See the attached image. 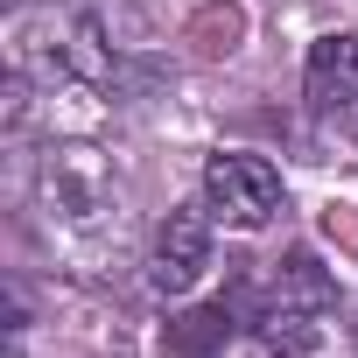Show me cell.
<instances>
[{
    "label": "cell",
    "mask_w": 358,
    "mask_h": 358,
    "mask_svg": "<svg viewBox=\"0 0 358 358\" xmlns=\"http://www.w3.org/2000/svg\"><path fill=\"white\" fill-rule=\"evenodd\" d=\"M204 211L232 232H260L281 211V169L267 155H211L204 162Z\"/></svg>",
    "instance_id": "6da1fadb"
},
{
    "label": "cell",
    "mask_w": 358,
    "mask_h": 358,
    "mask_svg": "<svg viewBox=\"0 0 358 358\" xmlns=\"http://www.w3.org/2000/svg\"><path fill=\"white\" fill-rule=\"evenodd\" d=\"M204 267H211V218H204L197 204H183V211H169V218L155 225V253H148V281H155L162 295H190V288L204 281Z\"/></svg>",
    "instance_id": "7a4b0ae2"
},
{
    "label": "cell",
    "mask_w": 358,
    "mask_h": 358,
    "mask_svg": "<svg viewBox=\"0 0 358 358\" xmlns=\"http://www.w3.org/2000/svg\"><path fill=\"white\" fill-rule=\"evenodd\" d=\"M43 204L64 218H99L113 204V169L99 162V148H50L43 162Z\"/></svg>",
    "instance_id": "3957f363"
},
{
    "label": "cell",
    "mask_w": 358,
    "mask_h": 358,
    "mask_svg": "<svg viewBox=\"0 0 358 358\" xmlns=\"http://www.w3.org/2000/svg\"><path fill=\"white\" fill-rule=\"evenodd\" d=\"M309 106H316V113L358 106V43H351V36H323V43L309 50Z\"/></svg>",
    "instance_id": "277c9868"
},
{
    "label": "cell",
    "mask_w": 358,
    "mask_h": 358,
    "mask_svg": "<svg viewBox=\"0 0 358 358\" xmlns=\"http://www.w3.org/2000/svg\"><path fill=\"white\" fill-rule=\"evenodd\" d=\"M232 344V309H183V316H169L162 330V358H225Z\"/></svg>",
    "instance_id": "5b68a950"
},
{
    "label": "cell",
    "mask_w": 358,
    "mask_h": 358,
    "mask_svg": "<svg viewBox=\"0 0 358 358\" xmlns=\"http://www.w3.org/2000/svg\"><path fill=\"white\" fill-rule=\"evenodd\" d=\"M274 302H281V309H316V316H323V309L337 302V281L323 274V260H316L309 246H295L288 260H274Z\"/></svg>",
    "instance_id": "8992f818"
},
{
    "label": "cell",
    "mask_w": 358,
    "mask_h": 358,
    "mask_svg": "<svg viewBox=\"0 0 358 358\" xmlns=\"http://www.w3.org/2000/svg\"><path fill=\"white\" fill-rule=\"evenodd\" d=\"M260 337H267V351L274 358H309L316 344H323V316L316 309H267V323H260Z\"/></svg>",
    "instance_id": "52a82bcc"
},
{
    "label": "cell",
    "mask_w": 358,
    "mask_h": 358,
    "mask_svg": "<svg viewBox=\"0 0 358 358\" xmlns=\"http://www.w3.org/2000/svg\"><path fill=\"white\" fill-rule=\"evenodd\" d=\"M239 36H246V15L232 8V0H211V8L190 22V43H197L204 57H232V50H239Z\"/></svg>",
    "instance_id": "ba28073f"
}]
</instances>
